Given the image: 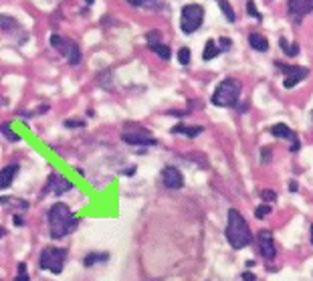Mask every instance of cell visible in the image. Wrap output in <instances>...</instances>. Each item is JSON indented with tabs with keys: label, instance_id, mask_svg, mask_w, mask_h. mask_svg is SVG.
Returning a JSON list of instances; mask_svg holds the SVG:
<instances>
[{
	"label": "cell",
	"instance_id": "f35d334b",
	"mask_svg": "<svg viewBox=\"0 0 313 281\" xmlns=\"http://www.w3.org/2000/svg\"><path fill=\"white\" fill-rule=\"evenodd\" d=\"M85 2H87V4H93V2H95V0H85Z\"/></svg>",
	"mask_w": 313,
	"mask_h": 281
},
{
	"label": "cell",
	"instance_id": "74e56055",
	"mask_svg": "<svg viewBox=\"0 0 313 281\" xmlns=\"http://www.w3.org/2000/svg\"><path fill=\"white\" fill-rule=\"evenodd\" d=\"M311 245H313V225H311Z\"/></svg>",
	"mask_w": 313,
	"mask_h": 281
},
{
	"label": "cell",
	"instance_id": "603a6c76",
	"mask_svg": "<svg viewBox=\"0 0 313 281\" xmlns=\"http://www.w3.org/2000/svg\"><path fill=\"white\" fill-rule=\"evenodd\" d=\"M0 134H4V138H8L10 142H20V136L10 128V123H2L0 126Z\"/></svg>",
	"mask_w": 313,
	"mask_h": 281
},
{
	"label": "cell",
	"instance_id": "ffe728a7",
	"mask_svg": "<svg viewBox=\"0 0 313 281\" xmlns=\"http://www.w3.org/2000/svg\"><path fill=\"white\" fill-rule=\"evenodd\" d=\"M156 55H158L160 59H164V61H170L172 59V51H170V47L168 45H164V43H158V45H152L150 47Z\"/></svg>",
	"mask_w": 313,
	"mask_h": 281
},
{
	"label": "cell",
	"instance_id": "277c9868",
	"mask_svg": "<svg viewBox=\"0 0 313 281\" xmlns=\"http://www.w3.org/2000/svg\"><path fill=\"white\" fill-rule=\"evenodd\" d=\"M204 22V6L202 4H186L182 6V12H180V28L184 35H192L202 26Z\"/></svg>",
	"mask_w": 313,
	"mask_h": 281
},
{
	"label": "cell",
	"instance_id": "1f68e13d",
	"mask_svg": "<svg viewBox=\"0 0 313 281\" xmlns=\"http://www.w3.org/2000/svg\"><path fill=\"white\" fill-rule=\"evenodd\" d=\"M271 152H273V150H271L269 146L261 150V162H271Z\"/></svg>",
	"mask_w": 313,
	"mask_h": 281
},
{
	"label": "cell",
	"instance_id": "f546056e",
	"mask_svg": "<svg viewBox=\"0 0 313 281\" xmlns=\"http://www.w3.org/2000/svg\"><path fill=\"white\" fill-rule=\"evenodd\" d=\"M14 281H30V277H28V273H26V265L24 263H18V275H16V279Z\"/></svg>",
	"mask_w": 313,
	"mask_h": 281
},
{
	"label": "cell",
	"instance_id": "d6986e66",
	"mask_svg": "<svg viewBox=\"0 0 313 281\" xmlns=\"http://www.w3.org/2000/svg\"><path fill=\"white\" fill-rule=\"evenodd\" d=\"M279 47L283 49V53H285L287 57H297V55H299V45H297V43L289 45V43H287V39H283V37L279 39Z\"/></svg>",
	"mask_w": 313,
	"mask_h": 281
},
{
	"label": "cell",
	"instance_id": "4dcf8cb0",
	"mask_svg": "<svg viewBox=\"0 0 313 281\" xmlns=\"http://www.w3.org/2000/svg\"><path fill=\"white\" fill-rule=\"evenodd\" d=\"M85 121L83 119H67L65 121V128H83Z\"/></svg>",
	"mask_w": 313,
	"mask_h": 281
},
{
	"label": "cell",
	"instance_id": "8fae6325",
	"mask_svg": "<svg viewBox=\"0 0 313 281\" xmlns=\"http://www.w3.org/2000/svg\"><path fill=\"white\" fill-rule=\"evenodd\" d=\"M162 182L166 188L170 190H178L184 186V176L176 166H164L162 168Z\"/></svg>",
	"mask_w": 313,
	"mask_h": 281
},
{
	"label": "cell",
	"instance_id": "9c48e42d",
	"mask_svg": "<svg viewBox=\"0 0 313 281\" xmlns=\"http://www.w3.org/2000/svg\"><path fill=\"white\" fill-rule=\"evenodd\" d=\"M287 12L293 24H301V20L313 12V0H287Z\"/></svg>",
	"mask_w": 313,
	"mask_h": 281
},
{
	"label": "cell",
	"instance_id": "f1b7e54d",
	"mask_svg": "<svg viewBox=\"0 0 313 281\" xmlns=\"http://www.w3.org/2000/svg\"><path fill=\"white\" fill-rule=\"evenodd\" d=\"M261 198H263V202H269V204H271L273 200H277V192L265 188V190H261Z\"/></svg>",
	"mask_w": 313,
	"mask_h": 281
},
{
	"label": "cell",
	"instance_id": "836d02e7",
	"mask_svg": "<svg viewBox=\"0 0 313 281\" xmlns=\"http://www.w3.org/2000/svg\"><path fill=\"white\" fill-rule=\"evenodd\" d=\"M242 281H257V277H255V273H248V271H244L242 275Z\"/></svg>",
	"mask_w": 313,
	"mask_h": 281
},
{
	"label": "cell",
	"instance_id": "3957f363",
	"mask_svg": "<svg viewBox=\"0 0 313 281\" xmlns=\"http://www.w3.org/2000/svg\"><path fill=\"white\" fill-rule=\"evenodd\" d=\"M240 93H242V83L235 77H227L216 85L212 97H210V103L216 107H236Z\"/></svg>",
	"mask_w": 313,
	"mask_h": 281
},
{
	"label": "cell",
	"instance_id": "e575fe53",
	"mask_svg": "<svg viewBox=\"0 0 313 281\" xmlns=\"http://www.w3.org/2000/svg\"><path fill=\"white\" fill-rule=\"evenodd\" d=\"M12 223H14V227H22V225H24V218H22L20 214H14V218H12Z\"/></svg>",
	"mask_w": 313,
	"mask_h": 281
},
{
	"label": "cell",
	"instance_id": "2e32d148",
	"mask_svg": "<svg viewBox=\"0 0 313 281\" xmlns=\"http://www.w3.org/2000/svg\"><path fill=\"white\" fill-rule=\"evenodd\" d=\"M248 45H250V49H255L259 53L269 51V41L263 35H259V33H250L248 35Z\"/></svg>",
	"mask_w": 313,
	"mask_h": 281
},
{
	"label": "cell",
	"instance_id": "44dd1931",
	"mask_svg": "<svg viewBox=\"0 0 313 281\" xmlns=\"http://www.w3.org/2000/svg\"><path fill=\"white\" fill-rule=\"evenodd\" d=\"M216 2L221 4V10H223V14L227 16L229 22H236V12L233 10V6H231L229 0H216Z\"/></svg>",
	"mask_w": 313,
	"mask_h": 281
},
{
	"label": "cell",
	"instance_id": "d6a6232c",
	"mask_svg": "<svg viewBox=\"0 0 313 281\" xmlns=\"http://www.w3.org/2000/svg\"><path fill=\"white\" fill-rule=\"evenodd\" d=\"M148 2H154V0H128V4H132V6H136V8H142V6L148 4Z\"/></svg>",
	"mask_w": 313,
	"mask_h": 281
},
{
	"label": "cell",
	"instance_id": "4316f807",
	"mask_svg": "<svg viewBox=\"0 0 313 281\" xmlns=\"http://www.w3.org/2000/svg\"><path fill=\"white\" fill-rule=\"evenodd\" d=\"M146 39H148V47L158 45V43H162V41H160V39H162V33H160V30H150V33L146 35Z\"/></svg>",
	"mask_w": 313,
	"mask_h": 281
},
{
	"label": "cell",
	"instance_id": "cb8c5ba5",
	"mask_svg": "<svg viewBox=\"0 0 313 281\" xmlns=\"http://www.w3.org/2000/svg\"><path fill=\"white\" fill-rule=\"evenodd\" d=\"M273 212V206L269 204V202H263V204H259L257 208H255V216L259 218V221H261V218H265V216H269Z\"/></svg>",
	"mask_w": 313,
	"mask_h": 281
},
{
	"label": "cell",
	"instance_id": "5bb4252c",
	"mask_svg": "<svg viewBox=\"0 0 313 281\" xmlns=\"http://www.w3.org/2000/svg\"><path fill=\"white\" fill-rule=\"evenodd\" d=\"M18 164H8V166H4L2 170H0V190H4V188H8V186L14 182V178H16V174H18Z\"/></svg>",
	"mask_w": 313,
	"mask_h": 281
},
{
	"label": "cell",
	"instance_id": "484cf974",
	"mask_svg": "<svg viewBox=\"0 0 313 281\" xmlns=\"http://www.w3.org/2000/svg\"><path fill=\"white\" fill-rule=\"evenodd\" d=\"M246 14L248 16H253V18H257V20H261L263 16H261V12L257 10V6H255V0H246Z\"/></svg>",
	"mask_w": 313,
	"mask_h": 281
},
{
	"label": "cell",
	"instance_id": "8d00e7d4",
	"mask_svg": "<svg viewBox=\"0 0 313 281\" xmlns=\"http://www.w3.org/2000/svg\"><path fill=\"white\" fill-rule=\"evenodd\" d=\"M4 237V227H0V239Z\"/></svg>",
	"mask_w": 313,
	"mask_h": 281
},
{
	"label": "cell",
	"instance_id": "8992f818",
	"mask_svg": "<svg viewBox=\"0 0 313 281\" xmlns=\"http://www.w3.org/2000/svg\"><path fill=\"white\" fill-rule=\"evenodd\" d=\"M67 259V249H61V247H47L43 249L41 253V269L51 271V273H61L63 265H65Z\"/></svg>",
	"mask_w": 313,
	"mask_h": 281
},
{
	"label": "cell",
	"instance_id": "d590c367",
	"mask_svg": "<svg viewBox=\"0 0 313 281\" xmlns=\"http://www.w3.org/2000/svg\"><path fill=\"white\" fill-rule=\"evenodd\" d=\"M297 190H299L297 180H291V182H289V192H297Z\"/></svg>",
	"mask_w": 313,
	"mask_h": 281
},
{
	"label": "cell",
	"instance_id": "e0dca14e",
	"mask_svg": "<svg viewBox=\"0 0 313 281\" xmlns=\"http://www.w3.org/2000/svg\"><path fill=\"white\" fill-rule=\"evenodd\" d=\"M221 55V49H218V43L214 39H208L206 45H204V53H202V59L204 61H212L214 57Z\"/></svg>",
	"mask_w": 313,
	"mask_h": 281
},
{
	"label": "cell",
	"instance_id": "52a82bcc",
	"mask_svg": "<svg viewBox=\"0 0 313 281\" xmlns=\"http://www.w3.org/2000/svg\"><path fill=\"white\" fill-rule=\"evenodd\" d=\"M275 67L283 73V87L285 89H293L299 81H303L307 75H309V69L307 67H295V65H285L281 61H275Z\"/></svg>",
	"mask_w": 313,
	"mask_h": 281
},
{
	"label": "cell",
	"instance_id": "d4e9b609",
	"mask_svg": "<svg viewBox=\"0 0 313 281\" xmlns=\"http://www.w3.org/2000/svg\"><path fill=\"white\" fill-rule=\"evenodd\" d=\"M190 49L188 47H182L180 51H178V63L180 65H190Z\"/></svg>",
	"mask_w": 313,
	"mask_h": 281
},
{
	"label": "cell",
	"instance_id": "7a4b0ae2",
	"mask_svg": "<svg viewBox=\"0 0 313 281\" xmlns=\"http://www.w3.org/2000/svg\"><path fill=\"white\" fill-rule=\"evenodd\" d=\"M47 218H49V231H51V237L53 239H63L67 237L69 233L75 231L77 227V216L73 214V210L65 204V202H55L49 212H47Z\"/></svg>",
	"mask_w": 313,
	"mask_h": 281
},
{
	"label": "cell",
	"instance_id": "83f0119b",
	"mask_svg": "<svg viewBox=\"0 0 313 281\" xmlns=\"http://www.w3.org/2000/svg\"><path fill=\"white\" fill-rule=\"evenodd\" d=\"M216 43H218V49H221V53H225V51H229V49L233 47V41H231L229 37H221V39H216Z\"/></svg>",
	"mask_w": 313,
	"mask_h": 281
},
{
	"label": "cell",
	"instance_id": "4fadbf2b",
	"mask_svg": "<svg viewBox=\"0 0 313 281\" xmlns=\"http://www.w3.org/2000/svg\"><path fill=\"white\" fill-rule=\"evenodd\" d=\"M271 136L279 138V140H289L291 144L297 142V134L287 126V123H275V126H271Z\"/></svg>",
	"mask_w": 313,
	"mask_h": 281
},
{
	"label": "cell",
	"instance_id": "ac0fdd59",
	"mask_svg": "<svg viewBox=\"0 0 313 281\" xmlns=\"http://www.w3.org/2000/svg\"><path fill=\"white\" fill-rule=\"evenodd\" d=\"M109 259L107 253H89L83 257V265L85 267H93V265H97V263H105Z\"/></svg>",
	"mask_w": 313,
	"mask_h": 281
},
{
	"label": "cell",
	"instance_id": "7c38bea8",
	"mask_svg": "<svg viewBox=\"0 0 313 281\" xmlns=\"http://www.w3.org/2000/svg\"><path fill=\"white\" fill-rule=\"evenodd\" d=\"M121 140L130 146H156L158 144V140L150 136L148 132H123Z\"/></svg>",
	"mask_w": 313,
	"mask_h": 281
},
{
	"label": "cell",
	"instance_id": "6da1fadb",
	"mask_svg": "<svg viewBox=\"0 0 313 281\" xmlns=\"http://www.w3.org/2000/svg\"><path fill=\"white\" fill-rule=\"evenodd\" d=\"M225 237L229 241V245L235 251L248 247L253 243V233L246 223V218L242 216V212L238 208H229L227 212V229H225Z\"/></svg>",
	"mask_w": 313,
	"mask_h": 281
},
{
	"label": "cell",
	"instance_id": "30bf717a",
	"mask_svg": "<svg viewBox=\"0 0 313 281\" xmlns=\"http://www.w3.org/2000/svg\"><path fill=\"white\" fill-rule=\"evenodd\" d=\"M73 190V182L69 178H65L59 172H53L47 180V186H45V192H53L55 196H63L65 192Z\"/></svg>",
	"mask_w": 313,
	"mask_h": 281
},
{
	"label": "cell",
	"instance_id": "7402d4cb",
	"mask_svg": "<svg viewBox=\"0 0 313 281\" xmlns=\"http://www.w3.org/2000/svg\"><path fill=\"white\" fill-rule=\"evenodd\" d=\"M0 28L6 30V33H10V30H16V28H18V22H16V18H12V16L0 14Z\"/></svg>",
	"mask_w": 313,
	"mask_h": 281
},
{
	"label": "cell",
	"instance_id": "5b68a950",
	"mask_svg": "<svg viewBox=\"0 0 313 281\" xmlns=\"http://www.w3.org/2000/svg\"><path fill=\"white\" fill-rule=\"evenodd\" d=\"M49 43H51L53 49H57L63 57H65V61H67L69 65H79L81 63L83 55H81V49H79V45L75 41L65 39V37H61V35H51Z\"/></svg>",
	"mask_w": 313,
	"mask_h": 281
},
{
	"label": "cell",
	"instance_id": "ba28073f",
	"mask_svg": "<svg viewBox=\"0 0 313 281\" xmlns=\"http://www.w3.org/2000/svg\"><path fill=\"white\" fill-rule=\"evenodd\" d=\"M257 247H259V255L265 261H273L277 257V247H275V239L273 233L269 229H261L257 233Z\"/></svg>",
	"mask_w": 313,
	"mask_h": 281
},
{
	"label": "cell",
	"instance_id": "9a60e30c",
	"mask_svg": "<svg viewBox=\"0 0 313 281\" xmlns=\"http://www.w3.org/2000/svg\"><path fill=\"white\" fill-rule=\"evenodd\" d=\"M204 132L202 126H186V123H178V126L172 128V134H184L186 138H196Z\"/></svg>",
	"mask_w": 313,
	"mask_h": 281
}]
</instances>
